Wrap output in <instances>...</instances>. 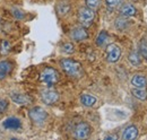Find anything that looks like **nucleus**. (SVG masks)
Wrapping results in <instances>:
<instances>
[{"mask_svg": "<svg viewBox=\"0 0 147 140\" xmlns=\"http://www.w3.org/2000/svg\"><path fill=\"white\" fill-rule=\"evenodd\" d=\"M11 13H13V16H14V17L18 18V19L24 18V13H23L22 10H19V9L14 8V9H11Z\"/></svg>", "mask_w": 147, "mask_h": 140, "instance_id": "nucleus-26", "label": "nucleus"}, {"mask_svg": "<svg viewBox=\"0 0 147 140\" xmlns=\"http://www.w3.org/2000/svg\"><path fill=\"white\" fill-rule=\"evenodd\" d=\"M80 102L82 104L86 107H92L93 105L97 102L96 97H94L93 95H90V94H83L80 96Z\"/></svg>", "mask_w": 147, "mask_h": 140, "instance_id": "nucleus-15", "label": "nucleus"}, {"mask_svg": "<svg viewBox=\"0 0 147 140\" xmlns=\"http://www.w3.org/2000/svg\"><path fill=\"white\" fill-rule=\"evenodd\" d=\"M10 50V44L7 40H2L0 43V53L1 54H7Z\"/></svg>", "mask_w": 147, "mask_h": 140, "instance_id": "nucleus-22", "label": "nucleus"}, {"mask_svg": "<svg viewBox=\"0 0 147 140\" xmlns=\"http://www.w3.org/2000/svg\"><path fill=\"white\" fill-rule=\"evenodd\" d=\"M60 65H61V68L68 76H70L73 78H80L82 77L83 68H82V65L79 62L75 61L73 59H62Z\"/></svg>", "mask_w": 147, "mask_h": 140, "instance_id": "nucleus-1", "label": "nucleus"}, {"mask_svg": "<svg viewBox=\"0 0 147 140\" xmlns=\"http://www.w3.org/2000/svg\"><path fill=\"white\" fill-rule=\"evenodd\" d=\"M128 25H129V22L123 16L122 17H119L118 19H115V27L118 30H120V31L126 30L128 27Z\"/></svg>", "mask_w": 147, "mask_h": 140, "instance_id": "nucleus-20", "label": "nucleus"}, {"mask_svg": "<svg viewBox=\"0 0 147 140\" xmlns=\"http://www.w3.org/2000/svg\"><path fill=\"white\" fill-rule=\"evenodd\" d=\"M8 107V101L7 100H0V114L3 113Z\"/></svg>", "mask_w": 147, "mask_h": 140, "instance_id": "nucleus-27", "label": "nucleus"}, {"mask_svg": "<svg viewBox=\"0 0 147 140\" xmlns=\"http://www.w3.org/2000/svg\"><path fill=\"white\" fill-rule=\"evenodd\" d=\"M131 85L135 88H146L147 79L143 75H135L131 78Z\"/></svg>", "mask_w": 147, "mask_h": 140, "instance_id": "nucleus-12", "label": "nucleus"}, {"mask_svg": "<svg viewBox=\"0 0 147 140\" xmlns=\"http://www.w3.org/2000/svg\"><path fill=\"white\" fill-rule=\"evenodd\" d=\"M86 2V7L91 8V9H97L101 5V0H85Z\"/></svg>", "mask_w": 147, "mask_h": 140, "instance_id": "nucleus-24", "label": "nucleus"}, {"mask_svg": "<svg viewBox=\"0 0 147 140\" xmlns=\"http://www.w3.org/2000/svg\"><path fill=\"white\" fill-rule=\"evenodd\" d=\"M128 60H129V62H130L132 66H135V67H137V66H139V65L142 63V59H140L139 52H137V51H131V52L129 53Z\"/></svg>", "mask_w": 147, "mask_h": 140, "instance_id": "nucleus-17", "label": "nucleus"}, {"mask_svg": "<svg viewBox=\"0 0 147 140\" xmlns=\"http://www.w3.org/2000/svg\"><path fill=\"white\" fill-rule=\"evenodd\" d=\"M70 36H71L74 41L80 42V41H84L88 37V33H87V31L84 26H78V27H75L71 30Z\"/></svg>", "mask_w": 147, "mask_h": 140, "instance_id": "nucleus-9", "label": "nucleus"}, {"mask_svg": "<svg viewBox=\"0 0 147 140\" xmlns=\"http://www.w3.org/2000/svg\"><path fill=\"white\" fill-rule=\"evenodd\" d=\"M121 2H122V0H105V3L108 6V8H110V9L117 8Z\"/></svg>", "mask_w": 147, "mask_h": 140, "instance_id": "nucleus-25", "label": "nucleus"}, {"mask_svg": "<svg viewBox=\"0 0 147 140\" xmlns=\"http://www.w3.org/2000/svg\"><path fill=\"white\" fill-rule=\"evenodd\" d=\"M139 53L145 59H147V40H145V38H143L139 43Z\"/></svg>", "mask_w": 147, "mask_h": 140, "instance_id": "nucleus-23", "label": "nucleus"}, {"mask_svg": "<svg viewBox=\"0 0 147 140\" xmlns=\"http://www.w3.org/2000/svg\"><path fill=\"white\" fill-rule=\"evenodd\" d=\"M121 57V49L117 44H109L107 48V60L111 63H115L119 61Z\"/></svg>", "mask_w": 147, "mask_h": 140, "instance_id": "nucleus-7", "label": "nucleus"}, {"mask_svg": "<svg viewBox=\"0 0 147 140\" xmlns=\"http://www.w3.org/2000/svg\"><path fill=\"white\" fill-rule=\"evenodd\" d=\"M40 80L48 86H53L59 80V73L53 68H44L40 73Z\"/></svg>", "mask_w": 147, "mask_h": 140, "instance_id": "nucleus-2", "label": "nucleus"}, {"mask_svg": "<svg viewBox=\"0 0 147 140\" xmlns=\"http://www.w3.org/2000/svg\"><path fill=\"white\" fill-rule=\"evenodd\" d=\"M70 11V5L67 2H60L57 5V13L59 16H66Z\"/></svg>", "mask_w": 147, "mask_h": 140, "instance_id": "nucleus-16", "label": "nucleus"}, {"mask_svg": "<svg viewBox=\"0 0 147 140\" xmlns=\"http://www.w3.org/2000/svg\"><path fill=\"white\" fill-rule=\"evenodd\" d=\"M136 13H137V10H136V8H135L131 3H125V5H122L121 8H120V14H121V16H123V17H131V16H135Z\"/></svg>", "mask_w": 147, "mask_h": 140, "instance_id": "nucleus-13", "label": "nucleus"}, {"mask_svg": "<svg viewBox=\"0 0 147 140\" xmlns=\"http://www.w3.org/2000/svg\"><path fill=\"white\" fill-rule=\"evenodd\" d=\"M61 50H62V52L66 53V54H71V53H74V51H75V46H74L73 43L66 42V43H63V44L61 45Z\"/></svg>", "mask_w": 147, "mask_h": 140, "instance_id": "nucleus-21", "label": "nucleus"}, {"mask_svg": "<svg viewBox=\"0 0 147 140\" xmlns=\"http://www.w3.org/2000/svg\"><path fill=\"white\" fill-rule=\"evenodd\" d=\"M137 137H138V129H137V127L129 125L128 128L125 129L121 138L123 140H132V139H136Z\"/></svg>", "mask_w": 147, "mask_h": 140, "instance_id": "nucleus-11", "label": "nucleus"}, {"mask_svg": "<svg viewBox=\"0 0 147 140\" xmlns=\"http://www.w3.org/2000/svg\"><path fill=\"white\" fill-rule=\"evenodd\" d=\"M13 69V65L9 61H0V80L5 79Z\"/></svg>", "mask_w": 147, "mask_h": 140, "instance_id": "nucleus-14", "label": "nucleus"}, {"mask_svg": "<svg viewBox=\"0 0 147 140\" xmlns=\"http://www.w3.org/2000/svg\"><path fill=\"white\" fill-rule=\"evenodd\" d=\"M94 18H95V13H94L93 9L88 8V7H83V8L79 9V11H78V20H79L82 26L88 27L90 25H92Z\"/></svg>", "mask_w": 147, "mask_h": 140, "instance_id": "nucleus-4", "label": "nucleus"}, {"mask_svg": "<svg viewBox=\"0 0 147 140\" xmlns=\"http://www.w3.org/2000/svg\"><path fill=\"white\" fill-rule=\"evenodd\" d=\"M108 37H109V35L107 33V31H101L100 34L97 35V37H96V45L103 46V45L107 43Z\"/></svg>", "mask_w": 147, "mask_h": 140, "instance_id": "nucleus-19", "label": "nucleus"}, {"mask_svg": "<svg viewBox=\"0 0 147 140\" xmlns=\"http://www.w3.org/2000/svg\"><path fill=\"white\" fill-rule=\"evenodd\" d=\"M105 139H117V137L115 136H108V137H105Z\"/></svg>", "mask_w": 147, "mask_h": 140, "instance_id": "nucleus-28", "label": "nucleus"}, {"mask_svg": "<svg viewBox=\"0 0 147 140\" xmlns=\"http://www.w3.org/2000/svg\"><path fill=\"white\" fill-rule=\"evenodd\" d=\"M131 94L132 96H135L140 101H145L147 98V92L145 90V88H132Z\"/></svg>", "mask_w": 147, "mask_h": 140, "instance_id": "nucleus-18", "label": "nucleus"}, {"mask_svg": "<svg viewBox=\"0 0 147 140\" xmlns=\"http://www.w3.org/2000/svg\"><path fill=\"white\" fill-rule=\"evenodd\" d=\"M2 125L6 128V129H9V130H18L22 128V122L16 116H10V118H7Z\"/></svg>", "mask_w": 147, "mask_h": 140, "instance_id": "nucleus-10", "label": "nucleus"}, {"mask_svg": "<svg viewBox=\"0 0 147 140\" xmlns=\"http://www.w3.org/2000/svg\"><path fill=\"white\" fill-rule=\"evenodd\" d=\"M90 135H91V127H90L88 123L80 122L75 127L74 137L76 139H86V138L90 137Z\"/></svg>", "mask_w": 147, "mask_h": 140, "instance_id": "nucleus-6", "label": "nucleus"}, {"mask_svg": "<svg viewBox=\"0 0 147 140\" xmlns=\"http://www.w3.org/2000/svg\"><path fill=\"white\" fill-rule=\"evenodd\" d=\"M28 116H30V119L32 120V122L34 123V124L41 125V124H43V123L45 122V120L48 118V113H47V111L43 107L34 106V107H32L30 110Z\"/></svg>", "mask_w": 147, "mask_h": 140, "instance_id": "nucleus-3", "label": "nucleus"}, {"mask_svg": "<svg viewBox=\"0 0 147 140\" xmlns=\"http://www.w3.org/2000/svg\"><path fill=\"white\" fill-rule=\"evenodd\" d=\"M10 98L14 103H16L17 105L20 106H26V105L31 104L32 98L28 95L25 94H20V93H11L10 94Z\"/></svg>", "mask_w": 147, "mask_h": 140, "instance_id": "nucleus-8", "label": "nucleus"}, {"mask_svg": "<svg viewBox=\"0 0 147 140\" xmlns=\"http://www.w3.org/2000/svg\"><path fill=\"white\" fill-rule=\"evenodd\" d=\"M41 100L44 104L53 105L59 101V93L55 89L47 88L41 92Z\"/></svg>", "mask_w": 147, "mask_h": 140, "instance_id": "nucleus-5", "label": "nucleus"}]
</instances>
